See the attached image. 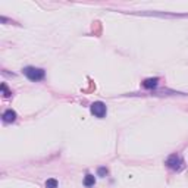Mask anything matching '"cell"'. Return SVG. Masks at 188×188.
<instances>
[{"label":"cell","instance_id":"6da1fadb","mask_svg":"<svg viewBox=\"0 0 188 188\" xmlns=\"http://www.w3.org/2000/svg\"><path fill=\"white\" fill-rule=\"evenodd\" d=\"M24 74L30 78L31 81H40L44 78V71L40 68H33V66H27L24 68Z\"/></svg>","mask_w":188,"mask_h":188},{"label":"cell","instance_id":"7a4b0ae2","mask_svg":"<svg viewBox=\"0 0 188 188\" xmlns=\"http://www.w3.org/2000/svg\"><path fill=\"white\" fill-rule=\"evenodd\" d=\"M90 109H91V113H93L94 116H97V118H103V116L106 115V104L101 103V101L93 103Z\"/></svg>","mask_w":188,"mask_h":188},{"label":"cell","instance_id":"3957f363","mask_svg":"<svg viewBox=\"0 0 188 188\" xmlns=\"http://www.w3.org/2000/svg\"><path fill=\"white\" fill-rule=\"evenodd\" d=\"M166 165L169 166L170 169H174V170H178V169L181 167V159H179L177 155L169 156L167 160H166Z\"/></svg>","mask_w":188,"mask_h":188},{"label":"cell","instance_id":"277c9868","mask_svg":"<svg viewBox=\"0 0 188 188\" xmlns=\"http://www.w3.org/2000/svg\"><path fill=\"white\" fill-rule=\"evenodd\" d=\"M157 82H159L157 78H148V79H145L143 82V87L144 88H155L157 85Z\"/></svg>","mask_w":188,"mask_h":188},{"label":"cell","instance_id":"5b68a950","mask_svg":"<svg viewBox=\"0 0 188 188\" xmlns=\"http://www.w3.org/2000/svg\"><path fill=\"white\" fill-rule=\"evenodd\" d=\"M16 119V113L13 110H6L3 113V121L5 122H13Z\"/></svg>","mask_w":188,"mask_h":188},{"label":"cell","instance_id":"8992f818","mask_svg":"<svg viewBox=\"0 0 188 188\" xmlns=\"http://www.w3.org/2000/svg\"><path fill=\"white\" fill-rule=\"evenodd\" d=\"M94 182H96V178L93 177V175H85V178H84V185L85 187L94 185Z\"/></svg>","mask_w":188,"mask_h":188},{"label":"cell","instance_id":"52a82bcc","mask_svg":"<svg viewBox=\"0 0 188 188\" xmlns=\"http://www.w3.org/2000/svg\"><path fill=\"white\" fill-rule=\"evenodd\" d=\"M46 187L47 188H57V181L53 179V178H52V179H47V181H46Z\"/></svg>","mask_w":188,"mask_h":188},{"label":"cell","instance_id":"ba28073f","mask_svg":"<svg viewBox=\"0 0 188 188\" xmlns=\"http://www.w3.org/2000/svg\"><path fill=\"white\" fill-rule=\"evenodd\" d=\"M2 91H3V96H5V97H9V96H11V93L6 88V84H2Z\"/></svg>","mask_w":188,"mask_h":188},{"label":"cell","instance_id":"9c48e42d","mask_svg":"<svg viewBox=\"0 0 188 188\" xmlns=\"http://www.w3.org/2000/svg\"><path fill=\"white\" fill-rule=\"evenodd\" d=\"M106 174H107V169H106V167H100V169H99V175H100V177H104Z\"/></svg>","mask_w":188,"mask_h":188}]
</instances>
